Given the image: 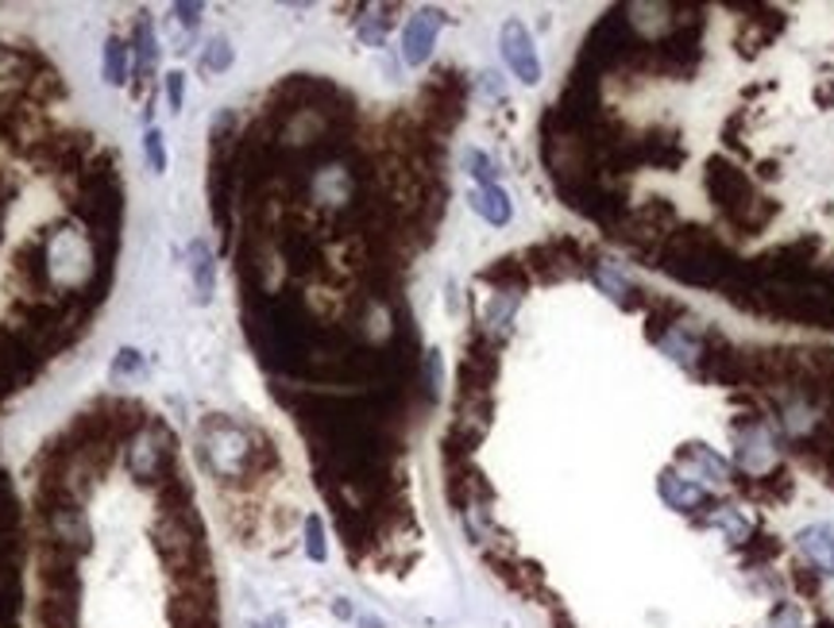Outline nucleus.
Masks as SVG:
<instances>
[{
    "mask_svg": "<svg viewBox=\"0 0 834 628\" xmlns=\"http://www.w3.org/2000/svg\"><path fill=\"white\" fill-rule=\"evenodd\" d=\"M198 463L217 486H248V482L271 474L278 451L255 424L228 413H208L198 424Z\"/></svg>",
    "mask_w": 834,
    "mask_h": 628,
    "instance_id": "1",
    "label": "nucleus"
},
{
    "mask_svg": "<svg viewBox=\"0 0 834 628\" xmlns=\"http://www.w3.org/2000/svg\"><path fill=\"white\" fill-rule=\"evenodd\" d=\"M124 471L140 486L163 490L178 474L175 459V432L163 421H143L124 436Z\"/></svg>",
    "mask_w": 834,
    "mask_h": 628,
    "instance_id": "2",
    "label": "nucleus"
},
{
    "mask_svg": "<svg viewBox=\"0 0 834 628\" xmlns=\"http://www.w3.org/2000/svg\"><path fill=\"white\" fill-rule=\"evenodd\" d=\"M100 270L97 251L82 228H59L47 240V278L62 290H78Z\"/></svg>",
    "mask_w": 834,
    "mask_h": 628,
    "instance_id": "3",
    "label": "nucleus"
},
{
    "mask_svg": "<svg viewBox=\"0 0 834 628\" xmlns=\"http://www.w3.org/2000/svg\"><path fill=\"white\" fill-rule=\"evenodd\" d=\"M306 190H309V201H318L321 208L344 213V208L356 205L359 178L344 158H325V162H318L313 170H309Z\"/></svg>",
    "mask_w": 834,
    "mask_h": 628,
    "instance_id": "4",
    "label": "nucleus"
},
{
    "mask_svg": "<svg viewBox=\"0 0 834 628\" xmlns=\"http://www.w3.org/2000/svg\"><path fill=\"white\" fill-rule=\"evenodd\" d=\"M43 521H47L50 547H59V552H70V555H85L93 547V524L78 502L55 497V502L43 509Z\"/></svg>",
    "mask_w": 834,
    "mask_h": 628,
    "instance_id": "5",
    "label": "nucleus"
},
{
    "mask_svg": "<svg viewBox=\"0 0 834 628\" xmlns=\"http://www.w3.org/2000/svg\"><path fill=\"white\" fill-rule=\"evenodd\" d=\"M499 47H502V59L507 67L514 70V77L522 85H537L541 82V59H537V47H534V35L522 20H507L499 32Z\"/></svg>",
    "mask_w": 834,
    "mask_h": 628,
    "instance_id": "6",
    "label": "nucleus"
},
{
    "mask_svg": "<svg viewBox=\"0 0 834 628\" xmlns=\"http://www.w3.org/2000/svg\"><path fill=\"white\" fill-rule=\"evenodd\" d=\"M735 463L750 479H765L776 467V439L765 424L750 421L746 428H735Z\"/></svg>",
    "mask_w": 834,
    "mask_h": 628,
    "instance_id": "7",
    "label": "nucleus"
},
{
    "mask_svg": "<svg viewBox=\"0 0 834 628\" xmlns=\"http://www.w3.org/2000/svg\"><path fill=\"white\" fill-rule=\"evenodd\" d=\"M444 27V12L437 9H417L414 16L406 20L402 27V62L406 67H426L433 59V47H437V35Z\"/></svg>",
    "mask_w": 834,
    "mask_h": 628,
    "instance_id": "8",
    "label": "nucleus"
},
{
    "mask_svg": "<svg viewBox=\"0 0 834 628\" xmlns=\"http://www.w3.org/2000/svg\"><path fill=\"white\" fill-rule=\"evenodd\" d=\"M676 471H684L688 479L695 482H711V486H730V482H735L730 459H723L715 447L700 444V439H692V444H684L676 451Z\"/></svg>",
    "mask_w": 834,
    "mask_h": 628,
    "instance_id": "9",
    "label": "nucleus"
},
{
    "mask_svg": "<svg viewBox=\"0 0 834 628\" xmlns=\"http://www.w3.org/2000/svg\"><path fill=\"white\" fill-rule=\"evenodd\" d=\"M657 494H660V502H665L672 512H680V517H692V512H700L711 505V490L703 486V482L688 479L684 471H676V467H665V471H660Z\"/></svg>",
    "mask_w": 834,
    "mask_h": 628,
    "instance_id": "10",
    "label": "nucleus"
},
{
    "mask_svg": "<svg viewBox=\"0 0 834 628\" xmlns=\"http://www.w3.org/2000/svg\"><path fill=\"white\" fill-rule=\"evenodd\" d=\"M657 348L672 359L676 366H684V371H700V359L707 355V339L700 336L695 328H688L684 321L672 324V328L657 331Z\"/></svg>",
    "mask_w": 834,
    "mask_h": 628,
    "instance_id": "11",
    "label": "nucleus"
},
{
    "mask_svg": "<svg viewBox=\"0 0 834 628\" xmlns=\"http://www.w3.org/2000/svg\"><path fill=\"white\" fill-rule=\"evenodd\" d=\"M159 55H163V47H159V39H155V27H151V20L147 16H140L135 20V32H132V89H135V97L143 93V77H151L155 70H159Z\"/></svg>",
    "mask_w": 834,
    "mask_h": 628,
    "instance_id": "12",
    "label": "nucleus"
},
{
    "mask_svg": "<svg viewBox=\"0 0 834 628\" xmlns=\"http://www.w3.org/2000/svg\"><path fill=\"white\" fill-rule=\"evenodd\" d=\"M186 266H190V278H193V301L208 305L213 290H217V258H213V251H208V243L201 240V235L186 247Z\"/></svg>",
    "mask_w": 834,
    "mask_h": 628,
    "instance_id": "13",
    "label": "nucleus"
},
{
    "mask_svg": "<svg viewBox=\"0 0 834 628\" xmlns=\"http://www.w3.org/2000/svg\"><path fill=\"white\" fill-rule=\"evenodd\" d=\"M467 205L491 228H507L514 220V201H510V193L502 185H476V190L467 193Z\"/></svg>",
    "mask_w": 834,
    "mask_h": 628,
    "instance_id": "14",
    "label": "nucleus"
},
{
    "mask_svg": "<svg viewBox=\"0 0 834 628\" xmlns=\"http://www.w3.org/2000/svg\"><path fill=\"white\" fill-rule=\"evenodd\" d=\"M796 547L800 555L819 570V575H834V529L831 524H808L796 532Z\"/></svg>",
    "mask_w": 834,
    "mask_h": 628,
    "instance_id": "15",
    "label": "nucleus"
},
{
    "mask_svg": "<svg viewBox=\"0 0 834 628\" xmlns=\"http://www.w3.org/2000/svg\"><path fill=\"white\" fill-rule=\"evenodd\" d=\"M592 281L599 286L603 293H607L615 305H622V309H638L642 305V290H638L634 281L626 278L622 274V266H615V263H595L592 266Z\"/></svg>",
    "mask_w": 834,
    "mask_h": 628,
    "instance_id": "16",
    "label": "nucleus"
},
{
    "mask_svg": "<svg viewBox=\"0 0 834 628\" xmlns=\"http://www.w3.org/2000/svg\"><path fill=\"white\" fill-rule=\"evenodd\" d=\"M700 524L723 532V540L730 547H746L753 540V521L746 517V509H738V505H718V509H711Z\"/></svg>",
    "mask_w": 834,
    "mask_h": 628,
    "instance_id": "17",
    "label": "nucleus"
},
{
    "mask_svg": "<svg viewBox=\"0 0 834 628\" xmlns=\"http://www.w3.org/2000/svg\"><path fill=\"white\" fill-rule=\"evenodd\" d=\"M100 77H105V85H117V89H124V85L132 82V47H128L124 39H117V35H109V39H105V55H100Z\"/></svg>",
    "mask_w": 834,
    "mask_h": 628,
    "instance_id": "18",
    "label": "nucleus"
},
{
    "mask_svg": "<svg viewBox=\"0 0 834 628\" xmlns=\"http://www.w3.org/2000/svg\"><path fill=\"white\" fill-rule=\"evenodd\" d=\"M522 305V293L517 290H495L491 301H487V313H484V331L495 339L510 336V324H514V313Z\"/></svg>",
    "mask_w": 834,
    "mask_h": 628,
    "instance_id": "19",
    "label": "nucleus"
},
{
    "mask_svg": "<svg viewBox=\"0 0 834 628\" xmlns=\"http://www.w3.org/2000/svg\"><path fill=\"white\" fill-rule=\"evenodd\" d=\"M233 62H236V47L228 43V35H208V43L201 47V59H198V70L201 74H213V77H221V74H228L233 70Z\"/></svg>",
    "mask_w": 834,
    "mask_h": 628,
    "instance_id": "20",
    "label": "nucleus"
},
{
    "mask_svg": "<svg viewBox=\"0 0 834 628\" xmlns=\"http://www.w3.org/2000/svg\"><path fill=\"white\" fill-rule=\"evenodd\" d=\"M301 552H306L309 563H329V536H325V521L318 512L301 517Z\"/></svg>",
    "mask_w": 834,
    "mask_h": 628,
    "instance_id": "21",
    "label": "nucleus"
},
{
    "mask_svg": "<svg viewBox=\"0 0 834 628\" xmlns=\"http://www.w3.org/2000/svg\"><path fill=\"white\" fill-rule=\"evenodd\" d=\"M391 4H379V9H368V16H359V43L364 47H383L386 43V32H391L394 16H391Z\"/></svg>",
    "mask_w": 834,
    "mask_h": 628,
    "instance_id": "22",
    "label": "nucleus"
},
{
    "mask_svg": "<svg viewBox=\"0 0 834 628\" xmlns=\"http://www.w3.org/2000/svg\"><path fill=\"white\" fill-rule=\"evenodd\" d=\"M464 166H467V174L476 178L479 185H499L502 170H499V162H495V158L487 155V150L467 147V150H464Z\"/></svg>",
    "mask_w": 834,
    "mask_h": 628,
    "instance_id": "23",
    "label": "nucleus"
},
{
    "mask_svg": "<svg viewBox=\"0 0 834 628\" xmlns=\"http://www.w3.org/2000/svg\"><path fill=\"white\" fill-rule=\"evenodd\" d=\"M143 158H147L151 174H167V143H163L159 128H147V132H143Z\"/></svg>",
    "mask_w": 834,
    "mask_h": 628,
    "instance_id": "24",
    "label": "nucleus"
},
{
    "mask_svg": "<svg viewBox=\"0 0 834 628\" xmlns=\"http://www.w3.org/2000/svg\"><path fill=\"white\" fill-rule=\"evenodd\" d=\"M765 628H811L808 617H803V609L796 602H781L773 613H769V625Z\"/></svg>",
    "mask_w": 834,
    "mask_h": 628,
    "instance_id": "25",
    "label": "nucleus"
},
{
    "mask_svg": "<svg viewBox=\"0 0 834 628\" xmlns=\"http://www.w3.org/2000/svg\"><path fill=\"white\" fill-rule=\"evenodd\" d=\"M143 371V351H135V348H120L117 351V359H112V382H124V378H132V374H140Z\"/></svg>",
    "mask_w": 834,
    "mask_h": 628,
    "instance_id": "26",
    "label": "nucleus"
},
{
    "mask_svg": "<svg viewBox=\"0 0 834 628\" xmlns=\"http://www.w3.org/2000/svg\"><path fill=\"white\" fill-rule=\"evenodd\" d=\"M201 16H205V4H175V9H170V20H175L186 35H198Z\"/></svg>",
    "mask_w": 834,
    "mask_h": 628,
    "instance_id": "27",
    "label": "nucleus"
},
{
    "mask_svg": "<svg viewBox=\"0 0 834 628\" xmlns=\"http://www.w3.org/2000/svg\"><path fill=\"white\" fill-rule=\"evenodd\" d=\"M163 89H167V108L178 117L186 105V74L182 70H170V74L163 77Z\"/></svg>",
    "mask_w": 834,
    "mask_h": 628,
    "instance_id": "28",
    "label": "nucleus"
},
{
    "mask_svg": "<svg viewBox=\"0 0 834 628\" xmlns=\"http://www.w3.org/2000/svg\"><path fill=\"white\" fill-rule=\"evenodd\" d=\"M441 382H444V366H441V351H426V389L429 397L441 394Z\"/></svg>",
    "mask_w": 834,
    "mask_h": 628,
    "instance_id": "29",
    "label": "nucleus"
},
{
    "mask_svg": "<svg viewBox=\"0 0 834 628\" xmlns=\"http://www.w3.org/2000/svg\"><path fill=\"white\" fill-rule=\"evenodd\" d=\"M479 85H484V93L491 100H502L507 97V85H502V77L495 74V70H487V74H479Z\"/></svg>",
    "mask_w": 834,
    "mask_h": 628,
    "instance_id": "30",
    "label": "nucleus"
},
{
    "mask_svg": "<svg viewBox=\"0 0 834 628\" xmlns=\"http://www.w3.org/2000/svg\"><path fill=\"white\" fill-rule=\"evenodd\" d=\"M333 617L336 620H356V605L348 597H333Z\"/></svg>",
    "mask_w": 834,
    "mask_h": 628,
    "instance_id": "31",
    "label": "nucleus"
},
{
    "mask_svg": "<svg viewBox=\"0 0 834 628\" xmlns=\"http://www.w3.org/2000/svg\"><path fill=\"white\" fill-rule=\"evenodd\" d=\"M356 628H386V620L376 613H356Z\"/></svg>",
    "mask_w": 834,
    "mask_h": 628,
    "instance_id": "32",
    "label": "nucleus"
},
{
    "mask_svg": "<svg viewBox=\"0 0 834 628\" xmlns=\"http://www.w3.org/2000/svg\"><path fill=\"white\" fill-rule=\"evenodd\" d=\"M259 628H286V613H271V617L259 620Z\"/></svg>",
    "mask_w": 834,
    "mask_h": 628,
    "instance_id": "33",
    "label": "nucleus"
},
{
    "mask_svg": "<svg viewBox=\"0 0 834 628\" xmlns=\"http://www.w3.org/2000/svg\"><path fill=\"white\" fill-rule=\"evenodd\" d=\"M243 628H259V620H248V625H243Z\"/></svg>",
    "mask_w": 834,
    "mask_h": 628,
    "instance_id": "34",
    "label": "nucleus"
}]
</instances>
